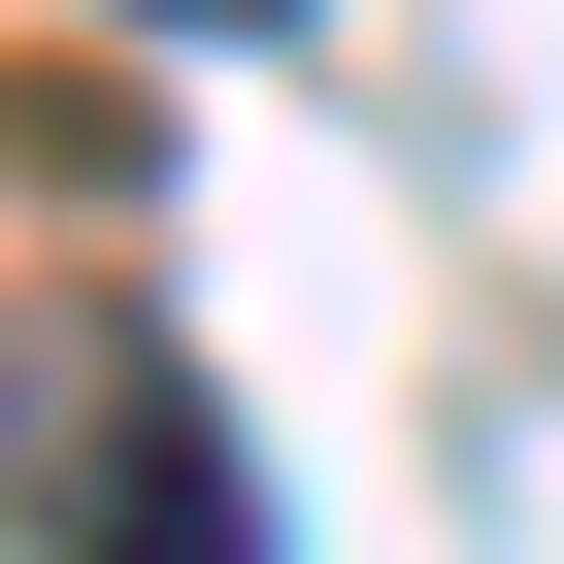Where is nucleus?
Instances as JSON below:
<instances>
[{"mask_svg":"<svg viewBox=\"0 0 564 564\" xmlns=\"http://www.w3.org/2000/svg\"><path fill=\"white\" fill-rule=\"evenodd\" d=\"M34 564H265V498H232V432L166 366H67L34 399Z\"/></svg>","mask_w":564,"mask_h":564,"instance_id":"f257e3e1","label":"nucleus"},{"mask_svg":"<svg viewBox=\"0 0 564 564\" xmlns=\"http://www.w3.org/2000/svg\"><path fill=\"white\" fill-rule=\"evenodd\" d=\"M133 34H300V0H133Z\"/></svg>","mask_w":564,"mask_h":564,"instance_id":"f03ea898","label":"nucleus"}]
</instances>
